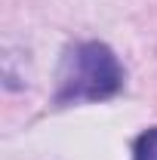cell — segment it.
Segmentation results:
<instances>
[{
	"mask_svg": "<svg viewBox=\"0 0 157 160\" xmlns=\"http://www.w3.org/2000/svg\"><path fill=\"white\" fill-rule=\"evenodd\" d=\"M123 86V65L111 52V46L86 40L65 49L59 65V89L56 105H80V102H102L120 92Z\"/></svg>",
	"mask_w": 157,
	"mask_h": 160,
	"instance_id": "1",
	"label": "cell"
},
{
	"mask_svg": "<svg viewBox=\"0 0 157 160\" xmlns=\"http://www.w3.org/2000/svg\"><path fill=\"white\" fill-rule=\"evenodd\" d=\"M133 160H157V126L142 132L133 148Z\"/></svg>",
	"mask_w": 157,
	"mask_h": 160,
	"instance_id": "2",
	"label": "cell"
}]
</instances>
